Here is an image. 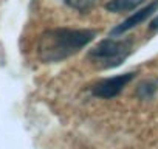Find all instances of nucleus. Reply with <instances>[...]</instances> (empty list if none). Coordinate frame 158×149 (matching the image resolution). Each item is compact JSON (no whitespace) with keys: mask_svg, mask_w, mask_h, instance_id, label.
Listing matches in <instances>:
<instances>
[{"mask_svg":"<svg viewBox=\"0 0 158 149\" xmlns=\"http://www.w3.org/2000/svg\"><path fill=\"white\" fill-rule=\"evenodd\" d=\"M133 51V42L130 39H104L95 48L89 51V59L99 68H115L121 65Z\"/></svg>","mask_w":158,"mask_h":149,"instance_id":"nucleus-2","label":"nucleus"},{"mask_svg":"<svg viewBox=\"0 0 158 149\" xmlns=\"http://www.w3.org/2000/svg\"><path fill=\"white\" fill-rule=\"evenodd\" d=\"M146 0H109L106 3V10L110 13H127L141 6Z\"/></svg>","mask_w":158,"mask_h":149,"instance_id":"nucleus-5","label":"nucleus"},{"mask_svg":"<svg viewBox=\"0 0 158 149\" xmlns=\"http://www.w3.org/2000/svg\"><path fill=\"white\" fill-rule=\"evenodd\" d=\"M150 31H158V16H155L150 22V27H149Z\"/></svg>","mask_w":158,"mask_h":149,"instance_id":"nucleus-8","label":"nucleus"},{"mask_svg":"<svg viewBox=\"0 0 158 149\" xmlns=\"http://www.w3.org/2000/svg\"><path fill=\"white\" fill-rule=\"evenodd\" d=\"M156 90H158V84H156V81H150V79H149V81H143V83L136 87L135 95H136L139 100L147 101V100H152V98L155 96Z\"/></svg>","mask_w":158,"mask_h":149,"instance_id":"nucleus-6","label":"nucleus"},{"mask_svg":"<svg viewBox=\"0 0 158 149\" xmlns=\"http://www.w3.org/2000/svg\"><path fill=\"white\" fill-rule=\"evenodd\" d=\"M156 11H158V0H155V2H152V3H149V5H146V6L141 8V10H138L136 13H133L132 16H129L124 22H121L119 25H116L115 28H112L110 36H112V37L121 36V34H124V33L133 30L135 27L141 25V23L146 22L149 17H152Z\"/></svg>","mask_w":158,"mask_h":149,"instance_id":"nucleus-4","label":"nucleus"},{"mask_svg":"<svg viewBox=\"0 0 158 149\" xmlns=\"http://www.w3.org/2000/svg\"><path fill=\"white\" fill-rule=\"evenodd\" d=\"M135 76H136V71H127V73L116 74V76H112V78L101 79L92 87V95L102 98V100H112L118 96L127 87V84H130L135 79Z\"/></svg>","mask_w":158,"mask_h":149,"instance_id":"nucleus-3","label":"nucleus"},{"mask_svg":"<svg viewBox=\"0 0 158 149\" xmlns=\"http://www.w3.org/2000/svg\"><path fill=\"white\" fill-rule=\"evenodd\" d=\"M60 2L65 3L68 8L77 11V13L85 14L95 6V3L98 2V0H60Z\"/></svg>","mask_w":158,"mask_h":149,"instance_id":"nucleus-7","label":"nucleus"},{"mask_svg":"<svg viewBox=\"0 0 158 149\" xmlns=\"http://www.w3.org/2000/svg\"><path fill=\"white\" fill-rule=\"evenodd\" d=\"M98 31L90 28H51L40 34L37 56L45 64L62 62L87 47Z\"/></svg>","mask_w":158,"mask_h":149,"instance_id":"nucleus-1","label":"nucleus"}]
</instances>
